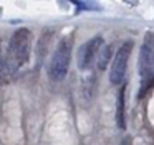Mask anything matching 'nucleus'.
<instances>
[{"instance_id": "f257e3e1", "label": "nucleus", "mask_w": 154, "mask_h": 145, "mask_svg": "<svg viewBox=\"0 0 154 145\" xmlns=\"http://www.w3.org/2000/svg\"><path fill=\"white\" fill-rule=\"evenodd\" d=\"M32 42H33V35H32L30 28L20 27L14 32L10 42H8L7 54H5V68L10 77L17 74L30 60Z\"/></svg>"}, {"instance_id": "f03ea898", "label": "nucleus", "mask_w": 154, "mask_h": 145, "mask_svg": "<svg viewBox=\"0 0 154 145\" xmlns=\"http://www.w3.org/2000/svg\"><path fill=\"white\" fill-rule=\"evenodd\" d=\"M139 78L141 92L139 97H144L154 85V35L147 34L139 50Z\"/></svg>"}, {"instance_id": "7ed1b4c3", "label": "nucleus", "mask_w": 154, "mask_h": 145, "mask_svg": "<svg viewBox=\"0 0 154 145\" xmlns=\"http://www.w3.org/2000/svg\"><path fill=\"white\" fill-rule=\"evenodd\" d=\"M71 52H73V37L66 35L58 42L53 55L50 58L48 74L53 80H63L66 77L71 64Z\"/></svg>"}, {"instance_id": "20e7f679", "label": "nucleus", "mask_w": 154, "mask_h": 145, "mask_svg": "<svg viewBox=\"0 0 154 145\" xmlns=\"http://www.w3.org/2000/svg\"><path fill=\"white\" fill-rule=\"evenodd\" d=\"M131 52H133V42L131 40L123 42L119 45V48L116 50L113 62H111V70H109V82L113 85H121L124 82Z\"/></svg>"}, {"instance_id": "39448f33", "label": "nucleus", "mask_w": 154, "mask_h": 145, "mask_svg": "<svg viewBox=\"0 0 154 145\" xmlns=\"http://www.w3.org/2000/svg\"><path fill=\"white\" fill-rule=\"evenodd\" d=\"M104 47V40L101 35H96V37H91L90 40H86L83 45L80 47L76 55V62H78V68L80 70H88L93 65V60L100 55L101 48Z\"/></svg>"}, {"instance_id": "423d86ee", "label": "nucleus", "mask_w": 154, "mask_h": 145, "mask_svg": "<svg viewBox=\"0 0 154 145\" xmlns=\"http://www.w3.org/2000/svg\"><path fill=\"white\" fill-rule=\"evenodd\" d=\"M116 125L119 130L126 128V85H123L116 95Z\"/></svg>"}, {"instance_id": "0eeeda50", "label": "nucleus", "mask_w": 154, "mask_h": 145, "mask_svg": "<svg viewBox=\"0 0 154 145\" xmlns=\"http://www.w3.org/2000/svg\"><path fill=\"white\" fill-rule=\"evenodd\" d=\"M113 50H114L113 45H104L101 48L100 55H98V68L100 70H106V67L113 62Z\"/></svg>"}, {"instance_id": "6e6552de", "label": "nucleus", "mask_w": 154, "mask_h": 145, "mask_svg": "<svg viewBox=\"0 0 154 145\" xmlns=\"http://www.w3.org/2000/svg\"><path fill=\"white\" fill-rule=\"evenodd\" d=\"M10 80L7 68H5V55L2 52V38H0V84H7Z\"/></svg>"}]
</instances>
